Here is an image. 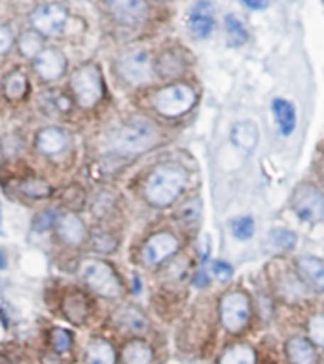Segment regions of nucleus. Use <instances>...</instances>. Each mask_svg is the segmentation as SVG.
Masks as SVG:
<instances>
[{"label":"nucleus","instance_id":"nucleus-7","mask_svg":"<svg viewBox=\"0 0 324 364\" xmlns=\"http://www.w3.org/2000/svg\"><path fill=\"white\" fill-rule=\"evenodd\" d=\"M292 208L303 221L317 223L324 220V195L315 186L301 183L292 195Z\"/></svg>","mask_w":324,"mask_h":364},{"label":"nucleus","instance_id":"nucleus-14","mask_svg":"<svg viewBox=\"0 0 324 364\" xmlns=\"http://www.w3.org/2000/svg\"><path fill=\"white\" fill-rule=\"evenodd\" d=\"M55 229H58L60 239L71 246L82 245L86 239L85 223H82V220H80L77 214H72V212L61 214L60 218H58Z\"/></svg>","mask_w":324,"mask_h":364},{"label":"nucleus","instance_id":"nucleus-33","mask_svg":"<svg viewBox=\"0 0 324 364\" xmlns=\"http://www.w3.org/2000/svg\"><path fill=\"white\" fill-rule=\"evenodd\" d=\"M117 246H119V240L111 233H97L92 237V248L102 254H111L117 250Z\"/></svg>","mask_w":324,"mask_h":364},{"label":"nucleus","instance_id":"nucleus-36","mask_svg":"<svg viewBox=\"0 0 324 364\" xmlns=\"http://www.w3.org/2000/svg\"><path fill=\"white\" fill-rule=\"evenodd\" d=\"M71 343H72V338L71 334L63 328H55L52 330V346L58 353H65L71 349Z\"/></svg>","mask_w":324,"mask_h":364},{"label":"nucleus","instance_id":"nucleus-18","mask_svg":"<svg viewBox=\"0 0 324 364\" xmlns=\"http://www.w3.org/2000/svg\"><path fill=\"white\" fill-rule=\"evenodd\" d=\"M273 114H275L276 126L282 132V136H290L296 128V109L294 105L286 100H275L273 102Z\"/></svg>","mask_w":324,"mask_h":364},{"label":"nucleus","instance_id":"nucleus-20","mask_svg":"<svg viewBox=\"0 0 324 364\" xmlns=\"http://www.w3.org/2000/svg\"><path fill=\"white\" fill-rule=\"evenodd\" d=\"M153 363V351L151 347L141 340L128 341L122 349V364H151Z\"/></svg>","mask_w":324,"mask_h":364},{"label":"nucleus","instance_id":"nucleus-27","mask_svg":"<svg viewBox=\"0 0 324 364\" xmlns=\"http://www.w3.org/2000/svg\"><path fill=\"white\" fill-rule=\"evenodd\" d=\"M19 52L27 58H36L43 52V38L38 31H27L19 38Z\"/></svg>","mask_w":324,"mask_h":364},{"label":"nucleus","instance_id":"nucleus-29","mask_svg":"<svg viewBox=\"0 0 324 364\" xmlns=\"http://www.w3.org/2000/svg\"><path fill=\"white\" fill-rule=\"evenodd\" d=\"M183 61L178 58L172 52H166V54L161 55V60H158V73H161L162 78H168V77H178L181 71H183Z\"/></svg>","mask_w":324,"mask_h":364},{"label":"nucleus","instance_id":"nucleus-42","mask_svg":"<svg viewBox=\"0 0 324 364\" xmlns=\"http://www.w3.org/2000/svg\"><path fill=\"white\" fill-rule=\"evenodd\" d=\"M208 282H210V279H208V271H206V269L198 271L197 279H195V284H197V287H208Z\"/></svg>","mask_w":324,"mask_h":364},{"label":"nucleus","instance_id":"nucleus-9","mask_svg":"<svg viewBox=\"0 0 324 364\" xmlns=\"http://www.w3.org/2000/svg\"><path fill=\"white\" fill-rule=\"evenodd\" d=\"M33 27H35L40 35L52 36L58 35L67 21L65 8L60 4H44V6L36 8L33 16H31Z\"/></svg>","mask_w":324,"mask_h":364},{"label":"nucleus","instance_id":"nucleus-23","mask_svg":"<svg viewBox=\"0 0 324 364\" xmlns=\"http://www.w3.org/2000/svg\"><path fill=\"white\" fill-rule=\"evenodd\" d=\"M113 346L105 340H94L86 349V360L85 364H114Z\"/></svg>","mask_w":324,"mask_h":364},{"label":"nucleus","instance_id":"nucleus-15","mask_svg":"<svg viewBox=\"0 0 324 364\" xmlns=\"http://www.w3.org/2000/svg\"><path fill=\"white\" fill-rule=\"evenodd\" d=\"M298 273L317 292L324 290V263L315 256H301L298 259Z\"/></svg>","mask_w":324,"mask_h":364},{"label":"nucleus","instance_id":"nucleus-22","mask_svg":"<svg viewBox=\"0 0 324 364\" xmlns=\"http://www.w3.org/2000/svg\"><path fill=\"white\" fill-rule=\"evenodd\" d=\"M63 311H65V316L71 323H85L86 316H88V299L80 292L69 294L63 301Z\"/></svg>","mask_w":324,"mask_h":364},{"label":"nucleus","instance_id":"nucleus-24","mask_svg":"<svg viewBox=\"0 0 324 364\" xmlns=\"http://www.w3.org/2000/svg\"><path fill=\"white\" fill-rule=\"evenodd\" d=\"M225 33H227L229 46H234V48H239V46H242L248 41L247 27L233 14H229L227 18H225Z\"/></svg>","mask_w":324,"mask_h":364},{"label":"nucleus","instance_id":"nucleus-41","mask_svg":"<svg viewBox=\"0 0 324 364\" xmlns=\"http://www.w3.org/2000/svg\"><path fill=\"white\" fill-rule=\"evenodd\" d=\"M247 6L254 8V10H264V8L269 6V2L271 0H242Z\"/></svg>","mask_w":324,"mask_h":364},{"label":"nucleus","instance_id":"nucleus-4","mask_svg":"<svg viewBox=\"0 0 324 364\" xmlns=\"http://www.w3.org/2000/svg\"><path fill=\"white\" fill-rule=\"evenodd\" d=\"M197 102V94L187 84H170L153 96V107L164 117H180Z\"/></svg>","mask_w":324,"mask_h":364},{"label":"nucleus","instance_id":"nucleus-8","mask_svg":"<svg viewBox=\"0 0 324 364\" xmlns=\"http://www.w3.org/2000/svg\"><path fill=\"white\" fill-rule=\"evenodd\" d=\"M250 318V299L242 292H229L222 299V323L229 332H240Z\"/></svg>","mask_w":324,"mask_h":364},{"label":"nucleus","instance_id":"nucleus-5","mask_svg":"<svg viewBox=\"0 0 324 364\" xmlns=\"http://www.w3.org/2000/svg\"><path fill=\"white\" fill-rule=\"evenodd\" d=\"M117 71L124 82L132 84V86H144L153 80L155 65H153V60L147 50L134 48L120 55Z\"/></svg>","mask_w":324,"mask_h":364},{"label":"nucleus","instance_id":"nucleus-35","mask_svg":"<svg viewBox=\"0 0 324 364\" xmlns=\"http://www.w3.org/2000/svg\"><path fill=\"white\" fill-rule=\"evenodd\" d=\"M58 212L55 210H44V212H40V214L36 215L35 221H33V229H35L36 233H43V231H48L50 227L54 225V223H58Z\"/></svg>","mask_w":324,"mask_h":364},{"label":"nucleus","instance_id":"nucleus-12","mask_svg":"<svg viewBox=\"0 0 324 364\" xmlns=\"http://www.w3.org/2000/svg\"><path fill=\"white\" fill-rule=\"evenodd\" d=\"M214 6L208 0H197L195 6L189 12L187 18V25L189 31L195 38H208L212 35V31L216 27V16H214Z\"/></svg>","mask_w":324,"mask_h":364},{"label":"nucleus","instance_id":"nucleus-10","mask_svg":"<svg viewBox=\"0 0 324 364\" xmlns=\"http://www.w3.org/2000/svg\"><path fill=\"white\" fill-rule=\"evenodd\" d=\"M178 248H180V242H178L174 235L156 233L145 242L141 256H144V262L149 267H155V265H161L164 259H168L170 256H174Z\"/></svg>","mask_w":324,"mask_h":364},{"label":"nucleus","instance_id":"nucleus-39","mask_svg":"<svg viewBox=\"0 0 324 364\" xmlns=\"http://www.w3.org/2000/svg\"><path fill=\"white\" fill-rule=\"evenodd\" d=\"M212 273L220 279V281H227L233 277V267L229 265V263L222 262V259H216V262L212 263Z\"/></svg>","mask_w":324,"mask_h":364},{"label":"nucleus","instance_id":"nucleus-13","mask_svg":"<svg viewBox=\"0 0 324 364\" xmlns=\"http://www.w3.org/2000/svg\"><path fill=\"white\" fill-rule=\"evenodd\" d=\"M35 71L44 80H55L65 71V55L60 50L46 48L35 58Z\"/></svg>","mask_w":324,"mask_h":364},{"label":"nucleus","instance_id":"nucleus-1","mask_svg":"<svg viewBox=\"0 0 324 364\" xmlns=\"http://www.w3.org/2000/svg\"><path fill=\"white\" fill-rule=\"evenodd\" d=\"M158 141V132L149 120L136 119L114 128L107 136V145L117 155H138Z\"/></svg>","mask_w":324,"mask_h":364},{"label":"nucleus","instance_id":"nucleus-25","mask_svg":"<svg viewBox=\"0 0 324 364\" xmlns=\"http://www.w3.org/2000/svg\"><path fill=\"white\" fill-rule=\"evenodd\" d=\"M220 364H256V353L248 346H233L220 357Z\"/></svg>","mask_w":324,"mask_h":364},{"label":"nucleus","instance_id":"nucleus-3","mask_svg":"<svg viewBox=\"0 0 324 364\" xmlns=\"http://www.w3.org/2000/svg\"><path fill=\"white\" fill-rule=\"evenodd\" d=\"M78 273H80V279L103 298H119L122 294V284L109 263L99 262V259H88L80 265Z\"/></svg>","mask_w":324,"mask_h":364},{"label":"nucleus","instance_id":"nucleus-38","mask_svg":"<svg viewBox=\"0 0 324 364\" xmlns=\"http://www.w3.org/2000/svg\"><path fill=\"white\" fill-rule=\"evenodd\" d=\"M50 102H52V105H54L58 111H61V113H67V111L71 109V100H69L65 94H61L60 90H52Z\"/></svg>","mask_w":324,"mask_h":364},{"label":"nucleus","instance_id":"nucleus-43","mask_svg":"<svg viewBox=\"0 0 324 364\" xmlns=\"http://www.w3.org/2000/svg\"><path fill=\"white\" fill-rule=\"evenodd\" d=\"M323 364H324V358H323Z\"/></svg>","mask_w":324,"mask_h":364},{"label":"nucleus","instance_id":"nucleus-40","mask_svg":"<svg viewBox=\"0 0 324 364\" xmlns=\"http://www.w3.org/2000/svg\"><path fill=\"white\" fill-rule=\"evenodd\" d=\"M12 41H14L12 29L6 27V25H0V54H2V52H6V50L12 46Z\"/></svg>","mask_w":324,"mask_h":364},{"label":"nucleus","instance_id":"nucleus-31","mask_svg":"<svg viewBox=\"0 0 324 364\" xmlns=\"http://www.w3.org/2000/svg\"><path fill=\"white\" fill-rule=\"evenodd\" d=\"M200 210H202V204L197 198H193L189 203H185L178 210V220L183 223V225H195L198 220H200Z\"/></svg>","mask_w":324,"mask_h":364},{"label":"nucleus","instance_id":"nucleus-11","mask_svg":"<svg viewBox=\"0 0 324 364\" xmlns=\"http://www.w3.org/2000/svg\"><path fill=\"white\" fill-rule=\"evenodd\" d=\"M107 8L119 23L141 25L147 19V2L145 0H107Z\"/></svg>","mask_w":324,"mask_h":364},{"label":"nucleus","instance_id":"nucleus-16","mask_svg":"<svg viewBox=\"0 0 324 364\" xmlns=\"http://www.w3.org/2000/svg\"><path fill=\"white\" fill-rule=\"evenodd\" d=\"M67 144V134L60 128H44L36 136V147L44 155H60L61 151H65Z\"/></svg>","mask_w":324,"mask_h":364},{"label":"nucleus","instance_id":"nucleus-30","mask_svg":"<svg viewBox=\"0 0 324 364\" xmlns=\"http://www.w3.org/2000/svg\"><path fill=\"white\" fill-rule=\"evenodd\" d=\"M254 231H256V223L250 215H240L231 221V233L234 235V239L248 240L252 239Z\"/></svg>","mask_w":324,"mask_h":364},{"label":"nucleus","instance_id":"nucleus-2","mask_svg":"<svg viewBox=\"0 0 324 364\" xmlns=\"http://www.w3.org/2000/svg\"><path fill=\"white\" fill-rule=\"evenodd\" d=\"M187 183V173L176 164H162L145 181V198L156 208H164L180 197Z\"/></svg>","mask_w":324,"mask_h":364},{"label":"nucleus","instance_id":"nucleus-19","mask_svg":"<svg viewBox=\"0 0 324 364\" xmlns=\"http://www.w3.org/2000/svg\"><path fill=\"white\" fill-rule=\"evenodd\" d=\"M114 323L119 324L122 330L134 332V334H139V332H144L147 328V318L136 307H124V309H120L117 313V316H114Z\"/></svg>","mask_w":324,"mask_h":364},{"label":"nucleus","instance_id":"nucleus-32","mask_svg":"<svg viewBox=\"0 0 324 364\" xmlns=\"http://www.w3.org/2000/svg\"><path fill=\"white\" fill-rule=\"evenodd\" d=\"M21 193H23L25 197H31V198H46L52 193L50 186L43 179H27L21 183Z\"/></svg>","mask_w":324,"mask_h":364},{"label":"nucleus","instance_id":"nucleus-21","mask_svg":"<svg viewBox=\"0 0 324 364\" xmlns=\"http://www.w3.org/2000/svg\"><path fill=\"white\" fill-rule=\"evenodd\" d=\"M286 353L292 364H313L315 363V349L306 338H292L286 343Z\"/></svg>","mask_w":324,"mask_h":364},{"label":"nucleus","instance_id":"nucleus-6","mask_svg":"<svg viewBox=\"0 0 324 364\" xmlns=\"http://www.w3.org/2000/svg\"><path fill=\"white\" fill-rule=\"evenodd\" d=\"M71 88L80 107H94L103 96L102 73H99V69L96 65L80 67L72 75Z\"/></svg>","mask_w":324,"mask_h":364},{"label":"nucleus","instance_id":"nucleus-28","mask_svg":"<svg viewBox=\"0 0 324 364\" xmlns=\"http://www.w3.org/2000/svg\"><path fill=\"white\" fill-rule=\"evenodd\" d=\"M298 240V235L290 229H273L269 233V245L275 250H292Z\"/></svg>","mask_w":324,"mask_h":364},{"label":"nucleus","instance_id":"nucleus-26","mask_svg":"<svg viewBox=\"0 0 324 364\" xmlns=\"http://www.w3.org/2000/svg\"><path fill=\"white\" fill-rule=\"evenodd\" d=\"M4 92L10 100H21L27 92V77L21 71L10 73L4 80Z\"/></svg>","mask_w":324,"mask_h":364},{"label":"nucleus","instance_id":"nucleus-17","mask_svg":"<svg viewBox=\"0 0 324 364\" xmlns=\"http://www.w3.org/2000/svg\"><path fill=\"white\" fill-rule=\"evenodd\" d=\"M259 132L258 126L254 122H248V120H242V122H234L231 126V141H233L237 147L240 149L252 151L256 145H258Z\"/></svg>","mask_w":324,"mask_h":364},{"label":"nucleus","instance_id":"nucleus-34","mask_svg":"<svg viewBox=\"0 0 324 364\" xmlns=\"http://www.w3.org/2000/svg\"><path fill=\"white\" fill-rule=\"evenodd\" d=\"M307 334L313 343L324 347V315L311 316V321L307 323Z\"/></svg>","mask_w":324,"mask_h":364},{"label":"nucleus","instance_id":"nucleus-37","mask_svg":"<svg viewBox=\"0 0 324 364\" xmlns=\"http://www.w3.org/2000/svg\"><path fill=\"white\" fill-rule=\"evenodd\" d=\"M113 204L114 198L109 193H99L96 203H94V212H96V215H107L113 210Z\"/></svg>","mask_w":324,"mask_h":364}]
</instances>
